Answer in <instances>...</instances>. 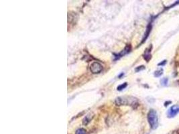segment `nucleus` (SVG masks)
Masks as SVG:
<instances>
[{
    "instance_id": "4",
    "label": "nucleus",
    "mask_w": 179,
    "mask_h": 134,
    "mask_svg": "<svg viewBox=\"0 0 179 134\" xmlns=\"http://www.w3.org/2000/svg\"><path fill=\"white\" fill-rule=\"evenodd\" d=\"M152 46L150 47L149 48H148L145 51V52H144V54H143V58H144V59L146 60L147 62H148L151 59V58H152V55H151V49H152Z\"/></svg>"
},
{
    "instance_id": "9",
    "label": "nucleus",
    "mask_w": 179,
    "mask_h": 134,
    "mask_svg": "<svg viewBox=\"0 0 179 134\" xmlns=\"http://www.w3.org/2000/svg\"><path fill=\"white\" fill-rule=\"evenodd\" d=\"M168 82V79L167 78H163L161 79V80H160V83H161L162 85H163V86L167 85Z\"/></svg>"
},
{
    "instance_id": "3",
    "label": "nucleus",
    "mask_w": 179,
    "mask_h": 134,
    "mask_svg": "<svg viewBox=\"0 0 179 134\" xmlns=\"http://www.w3.org/2000/svg\"><path fill=\"white\" fill-rule=\"evenodd\" d=\"M179 112V107L177 106L176 105H174L173 106L170 107V109H168V111L167 115L168 117L169 118H172V117H174L176 115V114Z\"/></svg>"
},
{
    "instance_id": "10",
    "label": "nucleus",
    "mask_w": 179,
    "mask_h": 134,
    "mask_svg": "<svg viewBox=\"0 0 179 134\" xmlns=\"http://www.w3.org/2000/svg\"><path fill=\"white\" fill-rule=\"evenodd\" d=\"M144 69H145V66L143 65H142V66H137V67H136V69H135V71L136 72H140V71H143V70H144Z\"/></svg>"
},
{
    "instance_id": "5",
    "label": "nucleus",
    "mask_w": 179,
    "mask_h": 134,
    "mask_svg": "<svg viewBox=\"0 0 179 134\" xmlns=\"http://www.w3.org/2000/svg\"><path fill=\"white\" fill-rule=\"evenodd\" d=\"M151 30H152V25H151V24H149L148 25V26H147L146 31V32H145V34H144V36H143V40H142V43L145 42L146 40L148 38V37L149 36L150 33L151 32Z\"/></svg>"
},
{
    "instance_id": "6",
    "label": "nucleus",
    "mask_w": 179,
    "mask_h": 134,
    "mask_svg": "<svg viewBox=\"0 0 179 134\" xmlns=\"http://www.w3.org/2000/svg\"><path fill=\"white\" fill-rule=\"evenodd\" d=\"M163 72H164V70L162 69H160L158 71H156L155 72H154V76L156 77H160L161 75H162Z\"/></svg>"
},
{
    "instance_id": "11",
    "label": "nucleus",
    "mask_w": 179,
    "mask_h": 134,
    "mask_svg": "<svg viewBox=\"0 0 179 134\" xmlns=\"http://www.w3.org/2000/svg\"><path fill=\"white\" fill-rule=\"evenodd\" d=\"M166 64V60H164L163 61H162L161 63H160L158 64V66H164L165 64Z\"/></svg>"
},
{
    "instance_id": "2",
    "label": "nucleus",
    "mask_w": 179,
    "mask_h": 134,
    "mask_svg": "<svg viewBox=\"0 0 179 134\" xmlns=\"http://www.w3.org/2000/svg\"><path fill=\"white\" fill-rule=\"evenodd\" d=\"M102 69H103L102 66L97 62L92 63L91 65V67H90V70L93 74H98L99 72H101Z\"/></svg>"
},
{
    "instance_id": "8",
    "label": "nucleus",
    "mask_w": 179,
    "mask_h": 134,
    "mask_svg": "<svg viewBox=\"0 0 179 134\" xmlns=\"http://www.w3.org/2000/svg\"><path fill=\"white\" fill-rule=\"evenodd\" d=\"M127 86H128V83H124L123 84H122V85H120L117 86V91H122V90L124 89Z\"/></svg>"
},
{
    "instance_id": "13",
    "label": "nucleus",
    "mask_w": 179,
    "mask_h": 134,
    "mask_svg": "<svg viewBox=\"0 0 179 134\" xmlns=\"http://www.w3.org/2000/svg\"><path fill=\"white\" fill-rule=\"evenodd\" d=\"M123 75H124V74H123V73H122V74H121V75H119V78H121V77H122V76H123Z\"/></svg>"
},
{
    "instance_id": "1",
    "label": "nucleus",
    "mask_w": 179,
    "mask_h": 134,
    "mask_svg": "<svg viewBox=\"0 0 179 134\" xmlns=\"http://www.w3.org/2000/svg\"><path fill=\"white\" fill-rule=\"evenodd\" d=\"M148 121L151 128L155 129L158 125V119L157 113L155 110L151 109L148 113Z\"/></svg>"
},
{
    "instance_id": "7",
    "label": "nucleus",
    "mask_w": 179,
    "mask_h": 134,
    "mask_svg": "<svg viewBox=\"0 0 179 134\" xmlns=\"http://www.w3.org/2000/svg\"><path fill=\"white\" fill-rule=\"evenodd\" d=\"M75 134H87V131L83 128L78 129L76 131Z\"/></svg>"
},
{
    "instance_id": "12",
    "label": "nucleus",
    "mask_w": 179,
    "mask_h": 134,
    "mask_svg": "<svg viewBox=\"0 0 179 134\" xmlns=\"http://www.w3.org/2000/svg\"><path fill=\"white\" fill-rule=\"evenodd\" d=\"M170 103H171V101H166L165 103H164V106H165V107H167L168 105L169 104H170Z\"/></svg>"
},
{
    "instance_id": "14",
    "label": "nucleus",
    "mask_w": 179,
    "mask_h": 134,
    "mask_svg": "<svg viewBox=\"0 0 179 134\" xmlns=\"http://www.w3.org/2000/svg\"><path fill=\"white\" fill-rule=\"evenodd\" d=\"M174 134H177V133H176V132H175V133H174Z\"/></svg>"
}]
</instances>
